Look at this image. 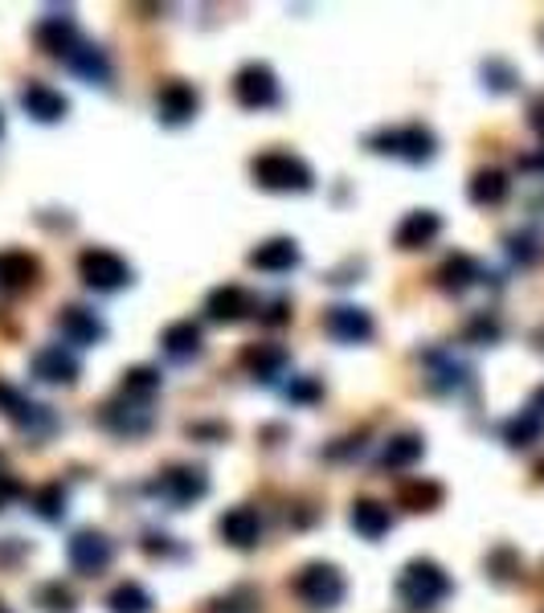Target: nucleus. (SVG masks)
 I'll return each instance as SVG.
<instances>
[{"label":"nucleus","mask_w":544,"mask_h":613,"mask_svg":"<svg viewBox=\"0 0 544 613\" xmlns=\"http://www.w3.org/2000/svg\"><path fill=\"white\" fill-rule=\"evenodd\" d=\"M451 577L447 568L435 565V560H409L397 577V598L409 605V610H435L438 601L451 598Z\"/></svg>","instance_id":"f257e3e1"},{"label":"nucleus","mask_w":544,"mask_h":613,"mask_svg":"<svg viewBox=\"0 0 544 613\" xmlns=\"http://www.w3.org/2000/svg\"><path fill=\"white\" fill-rule=\"evenodd\" d=\"M250 172L270 193H308L311 184H315V172L291 152H263L250 164Z\"/></svg>","instance_id":"f03ea898"},{"label":"nucleus","mask_w":544,"mask_h":613,"mask_svg":"<svg viewBox=\"0 0 544 613\" xmlns=\"http://www.w3.org/2000/svg\"><path fill=\"white\" fill-rule=\"evenodd\" d=\"M291 589H296V598L303 601V605H311V610H332V605H340L344 593H348L340 568L324 565V560L299 568V577L291 581Z\"/></svg>","instance_id":"7ed1b4c3"},{"label":"nucleus","mask_w":544,"mask_h":613,"mask_svg":"<svg viewBox=\"0 0 544 613\" xmlns=\"http://www.w3.org/2000/svg\"><path fill=\"white\" fill-rule=\"evenodd\" d=\"M78 275H82V282H86L91 291L111 294L131 282V266H127L115 250H99V245H94V250H86V254L78 258Z\"/></svg>","instance_id":"20e7f679"},{"label":"nucleus","mask_w":544,"mask_h":613,"mask_svg":"<svg viewBox=\"0 0 544 613\" xmlns=\"http://www.w3.org/2000/svg\"><path fill=\"white\" fill-rule=\"evenodd\" d=\"M233 99L246 111L275 107V103H279V78H275V70L263 66V61H250V66H242L238 78H233Z\"/></svg>","instance_id":"39448f33"},{"label":"nucleus","mask_w":544,"mask_h":613,"mask_svg":"<svg viewBox=\"0 0 544 613\" xmlns=\"http://www.w3.org/2000/svg\"><path fill=\"white\" fill-rule=\"evenodd\" d=\"M152 490L160 499H169L172 507H188V504H197V499H205L209 478H205V471H197V466H172V471H164V475L155 478Z\"/></svg>","instance_id":"423d86ee"},{"label":"nucleus","mask_w":544,"mask_h":613,"mask_svg":"<svg viewBox=\"0 0 544 613\" xmlns=\"http://www.w3.org/2000/svg\"><path fill=\"white\" fill-rule=\"evenodd\" d=\"M0 417H9L16 429L25 433H42V429H54V417H49L46 405L30 401L21 389H13L9 381H0Z\"/></svg>","instance_id":"0eeeda50"},{"label":"nucleus","mask_w":544,"mask_h":613,"mask_svg":"<svg viewBox=\"0 0 544 613\" xmlns=\"http://www.w3.org/2000/svg\"><path fill=\"white\" fill-rule=\"evenodd\" d=\"M377 152H389V155H402L409 164H426L430 155H435V136L426 131V127H402V131H381L373 136Z\"/></svg>","instance_id":"6e6552de"},{"label":"nucleus","mask_w":544,"mask_h":613,"mask_svg":"<svg viewBox=\"0 0 544 613\" xmlns=\"http://www.w3.org/2000/svg\"><path fill=\"white\" fill-rule=\"evenodd\" d=\"M66 556H70V565H74L82 577H99V572H107L111 560H115V544H111L103 532H78V536L70 540Z\"/></svg>","instance_id":"1a4fd4ad"},{"label":"nucleus","mask_w":544,"mask_h":613,"mask_svg":"<svg viewBox=\"0 0 544 613\" xmlns=\"http://www.w3.org/2000/svg\"><path fill=\"white\" fill-rule=\"evenodd\" d=\"M33 377L42 384H74L82 365H78V356L62 344H46L42 352H33Z\"/></svg>","instance_id":"9d476101"},{"label":"nucleus","mask_w":544,"mask_h":613,"mask_svg":"<svg viewBox=\"0 0 544 613\" xmlns=\"http://www.w3.org/2000/svg\"><path fill=\"white\" fill-rule=\"evenodd\" d=\"M218 532L225 544H233V548H254V544L263 540V520H258L254 507H230V511L221 516Z\"/></svg>","instance_id":"9b49d317"},{"label":"nucleus","mask_w":544,"mask_h":613,"mask_svg":"<svg viewBox=\"0 0 544 613\" xmlns=\"http://www.w3.org/2000/svg\"><path fill=\"white\" fill-rule=\"evenodd\" d=\"M197 107H201V99H197V91L188 82H169L164 91L155 94V111H160V119L169 123V127L188 123L197 115Z\"/></svg>","instance_id":"f8f14e48"},{"label":"nucleus","mask_w":544,"mask_h":613,"mask_svg":"<svg viewBox=\"0 0 544 613\" xmlns=\"http://www.w3.org/2000/svg\"><path fill=\"white\" fill-rule=\"evenodd\" d=\"M58 327H62V336L70 344H82V348H91V344L107 336V323L99 320L91 307H66L62 315H58Z\"/></svg>","instance_id":"ddd939ff"},{"label":"nucleus","mask_w":544,"mask_h":613,"mask_svg":"<svg viewBox=\"0 0 544 613\" xmlns=\"http://www.w3.org/2000/svg\"><path fill=\"white\" fill-rule=\"evenodd\" d=\"M21 107L30 111L37 123H58L66 111H70V103H66L62 91H54L46 82H30V86L21 91Z\"/></svg>","instance_id":"4468645a"},{"label":"nucleus","mask_w":544,"mask_h":613,"mask_svg":"<svg viewBox=\"0 0 544 613\" xmlns=\"http://www.w3.org/2000/svg\"><path fill=\"white\" fill-rule=\"evenodd\" d=\"M327 332L344 344H364V339L373 336V320H369V311H360V307H332L327 311Z\"/></svg>","instance_id":"2eb2a0df"},{"label":"nucleus","mask_w":544,"mask_h":613,"mask_svg":"<svg viewBox=\"0 0 544 613\" xmlns=\"http://www.w3.org/2000/svg\"><path fill=\"white\" fill-rule=\"evenodd\" d=\"M442 233V217L435 213V209H418V213H409L397 225V233H393V242L402 245V250H421V245H430Z\"/></svg>","instance_id":"dca6fc26"},{"label":"nucleus","mask_w":544,"mask_h":613,"mask_svg":"<svg viewBox=\"0 0 544 613\" xmlns=\"http://www.w3.org/2000/svg\"><path fill=\"white\" fill-rule=\"evenodd\" d=\"M250 266L254 270H266V275H287L299 266V245L291 238H275V242H263L254 254H250Z\"/></svg>","instance_id":"f3484780"},{"label":"nucleus","mask_w":544,"mask_h":613,"mask_svg":"<svg viewBox=\"0 0 544 613\" xmlns=\"http://www.w3.org/2000/svg\"><path fill=\"white\" fill-rule=\"evenodd\" d=\"M66 66L74 70L82 82H91V86H107L111 82V61L107 54L99 46H86V42H78L70 54H66Z\"/></svg>","instance_id":"a211bd4d"},{"label":"nucleus","mask_w":544,"mask_h":613,"mask_svg":"<svg viewBox=\"0 0 544 613\" xmlns=\"http://www.w3.org/2000/svg\"><path fill=\"white\" fill-rule=\"evenodd\" d=\"M205 311H209V320H218V323H238L254 311V299H250V291H242V287L230 282V287H218V291L205 299Z\"/></svg>","instance_id":"6ab92c4d"},{"label":"nucleus","mask_w":544,"mask_h":613,"mask_svg":"<svg viewBox=\"0 0 544 613\" xmlns=\"http://www.w3.org/2000/svg\"><path fill=\"white\" fill-rule=\"evenodd\" d=\"M103 426L115 429V433H124V438H140V433H148V426H152V409H140V414H136L131 397L111 401L107 409H103Z\"/></svg>","instance_id":"aec40b11"},{"label":"nucleus","mask_w":544,"mask_h":613,"mask_svg":"<svg viewBox=\"0 0 544 613\" xmlns=\"http://www.w3.org/2000/svg\"><path fill=\"white\" fill-rule=\"evenodd\" d=\"M37 46L46 49V54H54V58H66L70 49L78 46V30L70 16H46L42 25H37Z\"/></svg>","instance_id":"412c9836"},{"label":"nucleus","mask_w":544,"mask_h":613,"mask_svg":"<svg viewBox=\"0 0 544 613\" xmlns=\"http://www.w3.org/2000/svg\"><path fill=\"white\" fill-rule=\"evenodd\" d=\"M508 193H512V184H508V176H504L499 169L475 172L471 184H466V197L475 200V205H483V209H496V205H504Z\"/></svg>","instance_id":"4be33fe9"},{"label":"nucleus","mask_w":544,"mask_h":613,"mask_svg":"<svg viewBox=\"0 0 544 613\" xmlns=\"http://www.w3.org/2000/svg\"><path fill=\"white\" fill-rule=\"evenodd\" d=\"M37 282V258L25 254V250H9V254H0V287H9V291H25Z\"/></svg>","instance_id":"5701e85b"},{"label":"nucleus","mask_w":544,"mask_h":613,"mask_svg":"<svg viewBox=\"0 0 544 613\" xmlns=\"http://www.w3.org/2000/svg\"><path fill=\"white\" fill-rule=\"evenodd\" d=\"M479 278H483V270H479V262L471 258V254H454V258H447V266L438 270V282H442V291H451V294L471 291V287H475Z\"/></svg>","instance_id":"b1692460"},{"label":"nucleus","mask_w":544,"mask_h":613,"mask_svg":"<svg viewBox=\"0 0 544 613\" xmlns=\"http://www.w3.org/2000/svg\"><path fill=\"white\" fill-rule=\"evenodd\" d=\"M242 365L258 381H275L282 368H287V348H279V344H250L246 352H242Z\"/></svg>","instance_id":"393cba45"},{"label":"nucleus","mask_w":544,"mask_h":613,"mask_svg":"<svg viewBox=\"0 0 544 613\" xmlns=\"http://www.w3.org/2000/svg\"><path fill=\"white\" fill-rule=\"evenodd\" d=\"M160 344H164V352H169L172 360H193V356L201 352V327L193 320L172 323V327H164Z\"/></svg>","instance_id":"a878e982"},{"label":"nucleus","mask_w":544,"mask_h":613,"mask_svg":"<svg viewBox=\"0 0 544 613\" xmlns=\"http://www.w3.org/2000/svg\"><path fill=\"white\" fill-rule=\"evenodd\" d=\"M352 528H357L364 540H381L393 528V516H389L385 504H373V499H360L352 504Z\"/></svg>","instance_id":"bb28decb"},{"label":"nucleus","mask_w":544,"mask_h":613,"mask_svg":"<svg viewBox=\"0 0 544 613\" xmlns=\"http://www.w3.org/2000/svg\"><path fill=\"white\" fill-rule=\"evenodd\" d=\"M421 454H426V446H421L418 433H397V438H389V446L381 450V466H385V471H405V466H414Z\"/></svg>","instance_id":"cd10ccee"},{"label":"nucleus","mask_w":544,"mask_h":613,"mask_svg":"<svg viewBox=\"0 0 544 613\" xmlns=\"http://www.w3.org/2000/svg\"><path fill=\"white\" fill-rule=\"evenodd\" d=\"M111 613H152V593L143 589V585L136 581H124L119 589H111V598H107Z\"/></svg>","instance_id":"c85d7f7f"},{"label":"nucleus","mask_w":544,"mask_h":613,"mask_svg":"<svg viewBox=\"0 0 544 613\" xmlns=\"http://www.w3.org/2000/svg\"><path fill=\"white\" fill-rule=\"evenodd\" d=\"M430 365H438V372L430 377V384H435L438 393H454V389H463V384L471 381V368L459 365V360L447 352H435L430 356Z\"/></svg>","instance_id":"c756f323"},{"label":"nucleus","mask_w":544,"mask_h":613,"mask_svg":"<svg viewBox=\"0 0 544 613\" xmlns=\"http://www.w3.org/2000/svg\"><path fill=\"white\" fill-rule=\"evenodd\" d=\"M541 433H544V417L536 414V409H529V414L512 417V421L504 426V442L516 446V450H524V446L541 442Z\"/></svg>","instance_id":"7c9ffc66"},{"label":"nucleus","mask_w":544,"mask_h":613,"mask_svg":"<svg viewBox=\"0 0 544 613\" xmlns=\"http://www.w3.org/2000/svg\"><path fill=\"white\" fill-rule=\"evenodd\" d=\"M33 507H37V516L42 520H62L66 516V490H62V483H49V487H42L37 495H33Z\"/></svg>","instance_id":"2f4dec72"},{"label":"nucleus","mask_w":544,"mask_h":613,"mask_svg":"<svg viewBox=\"0 0 544 613\" xmlns=\"http://www.w3.org/2000/svg\"><path fill=\"white\" fill-rule=\"evenodd\" d=\"M402 504L414 507V511H435L438 504H442V487L438 483H409V487L402 490Z\"/></svg>","instance_id":"473e14b6"},{"label":"nucleus","mask_w":544,"mask_h":613,"mask_svg":"<svg viewBox=\"0 0 544 613\" xmlns=\"http://www.w3.org/2000/svg\"><path fill=\"white\" fill-rule=\"evenodd\" d=\"M155 389H160V372H155V368H131L124 377V397L148 401Z\"/></svg>","instance_id":"72a5a7b5"},{"label":"nucleus","mask_w":544,"mask_h":613,"mask_svg":"<svg viewBox=\"0 0 544 613\" xmlns=\"http://www.w3.org/2000/svg\"><path fill=\"white\" fill-rule=\"evenodd\" d=\"M37 601H42V610H49V613H70L74 610V593L66 589L62 581H49V585H42V593H37Z\"/></svg>","instance_id":"f704fd0d"},{"label":"nucleus","mask_w":544,"mask_h":613,"mask_svg":"<svg viewBox=\"0 0 544 613\" xmlns=\"http://www.w3.org/2000/svg\"><path fill=\"white\" fill-rule=\"evenodd\" d=\"M508 254H512L516 262H536L544 254L541 238H536V233H512V238H508Z\"/></svg>","instance_id":"c9c22d12"},{"label":"nucleus","mask_w":544,"mask_h":613,"mask_svg":"<svg viewBox=\"0 0 544 613\" xmlns=\"http://www.w3.org/2000/svg\"><path fill=\"white\" fill-rule=\"evenodd\" d=\"M466 336L479 339V344H491V339H499V323H496V320H487V315H479V320L466 327Z\"/></svg>","instance_id":"e433bc0d"},{"label":"nucleus","mask_w":544,"mask_h":613,"mask_svg":"<svg viewBox=\"0 0 544 613\" xmlns=\"http://www.w3.org/2000/svg\"><path fill=\"white\" fill-rule=\"evenodd\" d=\"M287 397L299 401V405H308V401L320 397V384H315V381H291V384H287Z\"/></svg>","instance_id":"4c0bfd02"},{"label":"nucleus","mask_w":544,"mask_h":613,"mask_svg":"<svg viewBox=\"0 0 544 613\" xmlns=\"http://www.w3.org/2000/svg\"><path fill=\"white\" fill-rule=\"evenodd\" d=\"M487 78H496L491 82V91H512L516 74L508 70V66H499V61H487Z\"/></svg>","instance_id":"58836bf2"},{"label":"nucleus","mask_w":544,"mask_h":613,"mask_svg":"<svg viewBox=\"0 0 544 613\" xmlns=\"http://www.w3.org/2000/svg\"><path fill=\"white\" fill-rule=\"evenodd\" d=\"M258 320H263L266 327H279V323L291 320V307H287V303H270V307L263 311V315H258Z\"/></svg>","instance_id":"ea45409f"},{"label":"nucleus","mask_w":544,"mask_h":613,"mask_svg":"<svg viewBox=\"0 0 544 613\" xmlns=\"http://www.w3.org/2000/svg\"><path fill=\"white\" fill-rule=\"evenodd\" d=\"M16 495H21V483L9 475H0V507L9 504V499H16Z\"/></svg>","instance_id":"a19ab883"},{"label":"nucleus","mask_w":544,"mask_h":613,"mask_svg":"<svg viewBox=\"0 0 544 613\" xmlns=\"http://www.w3.org/2000/svg\"><path fill=\"white\" fill-rule=\"evenodd\" d=\"M532 405H536V414H544V389L536 393V397H532Z\"/></svg>","instance_id":"79ce46f5"},{"label":"nucleus","mask_w":544,"mask_h":613,"mask_svg":"<svg viewBox=\"0 0 544 613\" xmlns=\"http://www.w3.org/2000/svg\"><path fill=\"white\" fill-rule=\"evenodd\" d=\"M541 478H544V462H541Z\"/></svg>","instance_id":"37998d69"},{"label":"nucleus","mask_w":544,"mask_h":613,"mask_svg":"<svg viewBox=\"0 0 544 613\" xmlns=\"http://www.w3.org/2000/svg\"><path fill=\"white\" fill-rule=\"evenodd\" d=\"M0 613H9V610H4V605H0Z\"/></svg>","instance_id":"c03bdc74"}]
</instances>
